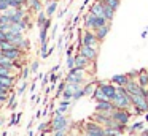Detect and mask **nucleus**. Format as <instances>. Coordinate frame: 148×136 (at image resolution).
<instances>
[{
  "label": "nucleus",
  "instance_id": "nucleus-1",
  "mask_svg": "<svg viewBox=\"0 0 148 136\" xmlns=\"http://www.w3.org/2000/svg\"><path fill=\"white\" fill-rule=\"evenodd\" d=\"M113 104L116 109H131L132 108V101H131V93L127 92V89L124 85H116V95L113 98Z\"/></svg>",
  "mask_w": 148,
  "mask_h": 136
},
{
  "label": "nucleus",
  "instance_id": "nucleus-2",
  "mask_svg": "<svg viewBox=\"0 0 148 136\" xmlns=\"http://www.w3.org/2000/svg\"><path fill=\"white\" fill-rule=\"evenodd\" d=\"M65 81L69 84H81L84 85L86 84V70L84 68H80V66H75V68L69 70L67 71V76H65Z\"/></svg>",
  "mask_w": 148,
  "mask_h": 136
},
{
  "label": "nucleus",
  "instance_id": "nucleus-3",
  "mask_svg": "<svg viewBox=\"0 0 148 136\" xmlns=\"http://www.w3.org/2000/svg\"><path fill=\"white\" fill-rule=\"evenodd\" d=\"M83 25H84V28H89V30H92V32H96L99 27H102V25H107L110 21H107L105 18H99V16H96V14H92V13H89L88 11V14L83 18Z\"/></svg>",
  "mask_w": 148,
  "mask_h": 136
},
{
  "label": "nucleus",
  "instance_id": "nucleus-4",
  "mask_svg": "<svg viewBox=\"0 0 148 136\" xmlns=\"http://www.w3.org/2000/svg\"><path fill=\"white\" fill-rule=\"evenodd\" d=\"M49 130L48 131H58V130H69L70 127V120L67 119L65 114H58V116H53V119L49 120Z\"/></svg>",
  "mask_w": 148,
  "mask_h": 136
},
{
  "label": "nucleus",
  "instance_id": "nucleus-5",
  "mask_svg": "<svg viewBox=\"0 0 148 136\" xmlns=\"http://www.w3.org/2000/svg\"><path fill=\"white\" fill-rule=\"evenodd\" d=\"M84 136H105V127L97 123L96 120L84 123Z\"/></svg>",
  "mask_w": 148,
  "mask_h": 136
},
{
  "label": "nucleus",
  "instance_id": "nucleus-6",
  "mask_svg": "<svg viewBox=\"0 0 148 136\" xmlns=\"http://www.w3.org/2000/svg\"><path fill=\"white\" fill-rule=\"evenodd\" d=\"M83 46H92V47H99L100 49V41L99 38L96 37V32L89 30V28H84L83 30Z\"/></svg>",
  "mask_w": 148,
  "mask_h": 136
},
{
  "label": "nucleus",
  "instance_id": "nucleus-7",
  "mask_svg": "<svg viewBox=\"0 0 148 136\" xmlns=\"http://www.w3.org/2000/svg\"><path fill=\"white\" fill-rule=\"evenodd\" d=\"M131 117H132V114L129 112L127 109H113L112 111V119L115 120V122H118V123H121V125H127L129 123V120H131Z\"/></svg>",
  "mask_w": 148,
  "mask_h": 136
},
{
  "label": "nucleus",
  "instance_id": "nucleus-8",
  "mask_svg": "<svg viewBox=\"0 0 148 136\" xmlns=\"http://www.w3.org/2000/svg\"><path fill=\"white\" fill-rule=\"evenodd\" d=\"M99 87L102 89V92L105 93V97L108 98L110 101L115 98L116 95V85L113 82H103V81H99Z\"/></svg>",
  "mask_w": 148,
  "mask_h": 136
},
{
  "label": "nucleus",
  "instance_id": "nucleus-9",
  "mask_svg": "<svg viewBox=\"0 0 148 136\" xmlns=\"http://www.w3.org/2000/svg\"><path fill=\"white\" fill-rule=\"evenodd\" d=\"M99 47H92V46H81L80 54H83L86 59H89L91 62H97V57H99Z\"/></svg>",
  "mask_w": 148,
  "mask_h": 136
},
{
  "label": "nucleus",
  "instance_id": "nucleus-10",
  "mask_svg": "<svg viewBox=\"0 0 148 136\" xmlns=\"http://www.w3.org/2000/svg\"><path fill=\"white\" fill-rule=\"evenodd\" d=\"M113 109H116L113 101L110 100H103V101H97L96 103V111L97 112H112Z\"/></svg>",
  "mask_w": 148,
  "mask_h": 136
},
{
  "label": "nucleus",
  "instance_id": "nucleus-11",
  "mask_svg": "<svg viewBox=\"0 0 148 136\" xmlns=\"http://www.w3.org/2000/svg\"><path fill=\"white\" fill-rule=\"evenodd\" d=\"M91 63H96V62H91L89 59H86V57H84L83 54H80V52L75 54V66H80V68L88 70Z\"/></svg>",
  "mask_w": 148,
  "mask_h": 136
},
{
  "label": "nucleus",
  "instance_id": "nucleus-12",
  "mask_svg": "<svg viewBox=\"0 0 148 136\" xmlns=\"http://www.w3.org/2000/svg\"><path fill=\"white\" fill-rule=\"evenodd\" d=\"M89 13L99 16V18H105V14H103V5H102V2H100V0H94L92 5L89 6Z\"/></svg>",
  "mask_w": 148,
  "mask_h": 136
},
{
  "label": "nucleus",
  "instance_id": "nucleus-13",
  "mask_svg": "<svg viewBox=\"0 0 148 136\" xmlns=\"http://www.w3.org/2000/svg\"><path fill=\"white\" fill-rule=\"evenodd\" d=\"M70 106H72V100H62L61 103H59V106L54 109L53 116H58V114H65V112H69Z\"/></svg>",
  "mask_w": 148,
  "mask_h": 136
},
{
  "label": "nucleus",
  "instance_id": "nucleus-14",
  "mask_svg": "<svg viewBox=\"0 0 148 136\" xmlns=\"http://www.w3.org/2000/svg\"><path fill=\"white\" fill-rule=\"evenodd\" d=\"M110 28H112V22H108L107 25H102V27H99V28L96 30V37L99 38L100 43L105 40V37L108 35V32H110Z\"/></svg>",
  "mask_w": 148,
  "mask_h": 136
},
{
  "label": "nucleus",
  "instance_id": "nucleus-15",
  "mask_svg": "<svg viewBox=\"0 0 148 136\" xmlns=\"http://www.w3.org/2000/svg\"><path fill=\"white\" fill-rule=\"evenodd\" d=\"M110 82H113L115 85H126L129 82V76L126 73L124 74H115L110 78Z\"/></svg>",
  "mask_w": 148,
  "mask_h": 136
},
{
  "label": "nucleus",
  "instance_id": "nucleus-16",
  "mask_svg": "<svg viewBox=\"0 0 148 136\" xmlns=\"http://www.w3.org/2000/svg\"><path fill=\"white\" fill-rule=\"evenodd\" d=\"M97 84H99V81H88L86 84L83 85V90H84V95L86 97H91V95L94 93V90H96V87H97Z\"/></svg>",
  "mask_w": 148,
  "mask_h": 136
},
{
  "label": "nucleus",
  "instance_id": "nucleus-17",
  "mask_svg": "<svg viewBox=\"0 0 148 136\" xmlns=\"http://www.w3.org/2000/svg\"><path fill=\"white\" fill-rule=\"evenodd\" d=\"M56 11H58V2H56V0H51V2H48V5H46V8H45L46 16H48V18H53Z\"/></svg>",
  "mask_w": 148,
  "mask_h": 136
},
{
  "label": "nucleus",
  "instance_id": "nucleus-18",
  "mask_svg": "<svg viewBox=\"0 0 148 136\" xmlns=\"http://www.w3.org/2000/svg\"><path fill=\"white\" fill-rule=\"evenodd\" d=\"M137 82L142 85V87L147 89L148 87V73H147V68H142L140 70V74L137 78Z\"/></svg>",
  "mask_w": 148,
  "mask_h": 136
},
{
  "label": "nucleus",
  "instance_id": "nucleus-19",
  "mask_svg": "<svg viewBox=\"0 0 148 136\" xmlns=\"http://www.w3.org/2000/svg\"><path fill=\"white\" fill-rule=\"evenodd\" d=\"M91 98H92V100L96 101V103H97V101H103V100H108V98L105 97V93H103V92H102V89L99 87V84H97V87H96V90H94V93L91 95Z\"/></svg>",
  "mask_w": 148,
  "mask_h": 136
},
{
  "label": "nucleus",
  "instance_id": "nucleus-20",
  "mask_svg": "<svg viewBox=\"0 0 148 136\" xmlns=\"http://www.w3.org/2000/svg\"><path fill=\"white\" fill-rule=\"evenodd\" d=\"M145 128V120H138V122H134L131 127H129V133L134 135L135 131H142Z\"/></svg>",
  "mask_w": 148,
  "mask_h": 136
},
{
  "label": "nucleus",
  "instance_id": "nucleus-21",
  "mask_svg": "<svg viewBox=\"0 0 148 136\" xmlns=\"http://www.w3.org/2000/svg\"><path fill=\"white\" fill-rule=\"evenodd\" d=\"M46 19H48V16H46V13L43 11H40L38 14H37V21H35V24H37V27L38 28H42L43 25H45V22H46Z\"/></svg>",
  "mask_w": 148,
  "mask_h": 136
},
{
  "label": "nucleus",
  "instance_id": "nucleus-22",
  "mask_svg": "<svg viewBox=\"0 0 148 136\" xmlns=\"http://www.w3.org/2000/svg\"><path fill=\"white\" fill-rule=\"evenodd\" d=\"M100 2L103 3V5L110 6V8H113L115 11H118L119 5H121V0H100Z\"/></svg>",
  "mask_w": 148,
  "mask_h": 136
},
{
  "label": "nucleus",
  "instance_id": "nucleus-23",
  "mask_svg": "<svg viewBox=\"0 0 148 136\" xmlns=\"http://www.w3.org/2000/svg\"><path fill=\"white\" fill-rule=\"evenodd\" d=\"M65 87H67V81L64 79V81H61V82L58 84V87H56V93H54V97H56V98L62 97V92L65 90Z\"/></svg>",
  "mask_w": 148,
  "mask_h": 136
},
{
  "label": "nucleus",
  "instance_id": "nucleus-24",
  "mask_svg": "<svg viewBox=\"0 0 148 136\" xmlns=\"http://www.w3.org/2000/svg\"><path fill=\"white\" fill-rule=\"evenodd\" d=\"M73 93H75V92L67 85V87H65V90L62 92V100H73Z\"/></svg>",
  "mask_w": 148,
  "mask_h": 136
},
{
  "label": "nucleus",
  "instance_id": "nucleus-25",
  "mask_svg": "<svg viewBox=\"0 0 148 136\" xmlns=\"http://www.w3.org/2000/svg\"><path fill=\"white\" fill-rule=\"evenodd\" d=\"M29 3H30V8L35 13L42 11V2H40V0H29Z\"/></svg>",
  "mask_w": 148,
  "mask_h": 136
},
{
  "label": "nucleus",
  "instance_id": "nucleus-26",
  "mask_svg": "<svg viewBox=\"0 0 148 136\" xmlns=\"http://www.w3.org/2000/svg\"><path fill=\"white\" fill-rule=\"evenodd\" d=\"M16 97H18V93H11L10 97H8V106H10V109H16Z\"/></svg>",
  "mask_w": 148,
  "mask_h": 136
},
{
  "label": "nucleus",
  "instance_id": "nucleus-27",
  "mask_svg": "<svg viewBox=\"0 0 148 136\" xmlns=\"http://www.w3.org/2000/svg\"><path fill=\"white\" fill-rule=\"evenodd\" d=\"M48 30L49 28H46V27L40 28V43H46L48 41Z\"/></svg>",
  "mask_w": 148,
  "mask_h": 136
},
{
  "label": "nucleus",
  "instance_id": "nucleus-28",
  "mask_svg": "<svg viewBox=\"0 0 148 136\" xmlns=\"http://www.w3.org/2000/svg\"><path fill=\"white\" fill-rule=\"evenodd\" d=\"M65 65H67V71L75 68V55H69L67 60H65Z\"/></svg>",
  "mask_w": 148,
  "mask_h": 136
},
{
  "label": "nucleus",
  "instance_id": "nucleus-29",
  "mask_svg": "<svg viewBox=\"0 0 148 136\" xmlns=\"http://www.w3.org/2000/svg\"><path fill=\"white\" fill-rule=\"evenodd\" d=\"M83 97H86V95H84V90H83V87H81L80 90H77L73 93V100H72V101H78L80 98H83Z\"/></svg>",
  "mask_w": 148,
  "mask_h": 136
},
{
  "label": "nucleus",
  "instance_id": "nucleus-30",
  "mask_svg": "<svg viewBox=\"0 0 148 136\" xmlns=\"http://www.w3.org/2000/svg\"><path fill=\"white\" fill-rule=\"evenodd\" d=\"M10 9V2L8 0H0V11H8Z\"/></svg>",
  "mask_w": 148,
  "mask_h": 136
},
{
  "label": "nucleus",
  "instance_id": "nucleus-31",
  "mask_svg": "<svg viewBox=\"0 0 148 136\" xmlns=\"http://www.w3.org/2000/svg\"><path fill=\"white\" fill-rule=\"evenodd\" d=\"M8 2H10V8H21V6L24 5L23 2H19V0H8Z\"/></svg>",
  "mask_w": 148,
  "mask_h": 136
},
{
  "label": "nucleus",
  "instance_id": "nucleus-32",
  "mask_svg": "<svg viewBox=\"0 0 148 136\" xmlns=\"http://www.w3.org/2000/svg\"><path fill=\"white\" fill-rule=\"evenodd\" d=\"M38 68H40V63H38V60H35V62H32V65H30V73H32V74H37Z\"/></svg>",
  "mask_w": 148,
  "mask_h": 136
},
{
  "label": "nucleus",
  "instance_id": "nucleus-33",
  "mask_svg": "<svg viewBox=\"0 0 148 136\" xmlns=\"http://www.w3.org/2000/svg\"><path fill=\"white\" fill-rule=\"evenodd\" d=\"M27 84H29L27 81H23V84L19 85V89H18V92H16V93H18V97H19V95H23L24 92H26V89H27Z\"/></svg>",
  "mask_w": 148,
  "mask_h": 136
},
{
  "label": "nucleus",
  "instance_id": "nucleus-34",
  "mask_svg": "<svg viewBox=\"0 0 148 136\" xmlns=\"http://www.w3.org/2000/svg\"><path fill=\"white\" fill-rule=\"evenodd\" d=\"M77 49V44H67V51H65V55H73V51Z\"/></svg>",
  "mask_w": 148,
  "mask_h": 136
},
{
  "label": "nucleus",
  "instance_id": "nucleus-35",
  "mask_svg": "<svg viewBox=\"0 0 148 136\" xmlns=\"http://www.w3.org/2000/svg\"><path fill=\"white\" fill-rule=\"evenodd\" d=\"M126 74L129 76V79H137V78H138V74H140V70H132V71L126 73Z\"/></svg>",
  "mask_w": 148,
  "mask_h": 136
},
{
  "label": "nucleus",
  "instance_id": "nucleus-36",
  "mask_svg": "<svg viewBox=\"0 0 148 136\" xmlns=\"http://www.w3.org/2000/svg\"><path fill=\"white\" fill-rule=\"evenodd\" d=\"M19 119H21V112L13 114V116H11V120H10V125H16V123L19 122Z\"/></svg>",
  "mask_w": 148,
  "mask_h": 136
},
{
  "label": "nucleus",
  "instance_id": "nucleus-37",
  "mask_svg": "<svg viewBox=\"0 0 148 136\" xmlns=\"http://www.w3.org/2000/svg\"><path fill=\"white\" fill-rule=\"evenodd\" d=\"M58 81H59L58 73H49V82H51V84H58Z\"/></svg>",
  "mask_w": 148,
  "mask_h": 136
},
{
  "label": "nucleus",
  "instance_id": "nucleus-38",
  "mask_svg": "<svg viewBox=\"0 0 148 136\" xmlns=\"http://www.w3.org/2000/svg\"><path fill=\"white\" fill-rule=\"evenodd\" d=\"M49 125H51L49 122H42V123L38 125V131H48V127H49Z\"/></svg>",
  "mask_w": 148,
  "mask_h": 136
},
{
  "label": "nucleus",
  "instance_id": "nucleus-39",
  "mask_svg": "<svg viewBox=\"0 0 148 136\" xmlns=\"http://www.w3.org/2000/svg\"><path fill=\"white\" fill-rule=\"evenodd\" d=\"M29 74H30V68H23V73H21V76H23V81H27V78H29Z\"/></svg>",
  "mask_w": 148,
  "mask_h": 136
},
{
  "label": "nucleus",
  "instance_id": "nucleus-40",
  "mask_svg": "<svg viewBox=\"0 0 148 136\" xmlns=\"http://www.w3.org/2000/svg\"><path fill=\"white\" fill-rule=\"evenodd\" d=\"M64 43H65V37H61L58 40V49L62 51V47H64Z\"/></svg>",
  "mask_w": 148,
  "mask_h": 136
},
{
  "label": "nucleus",
  "instance_id": "nucleus-41",
  "mask_svg": "<svg viewBox=\"0 0 148 136\" xmlns=\"http://www.w3.org/2000/svg\"><path fill=\"white\" fill-rule=\"evenodd\" d=\"M53 136H67V130H58V131H53Z\"/></svg>",
  "mask_w": 148,
  "mask_h": 136
},
{
  "label": "nucleus",
  "instance_id": "nucleus-42",
  "mask_svg": "<svg viewBox=\"0 0 148 136\" xmlns=\"http://www.w3.org/2000/svg\"><path fill=\"white\" fill-rule=\"evenodd\" d=\"M80 14H81V13H78V14H75V18L72 19V25H73V27L78 24V21H80Z\"/></svg>",
  "mask_w": 148,
  "mask_h": 136
},
{
  "label": "nucleus",
  "instance_id": "nucleus-43",
  "mask_svg": "<svg viewBox=\"0 0 148 136\" xmlns=\"http://www.w3.org/2000/svg\"><path fill=\"white\" fill-rule=\"evenodd\" d=\"M67 13H69V8H64L62 11H59V13H58V18H59V19L64 18V14H67Z\"/></svg>",
  "mask_w": 148,
  "mask_h": 136
},
{
  "label": "nucleus",
  "instance_id": "nucleus-44",
  "mask_svg": "<svg viewBox=\"0 0 148 136\" xmlns=\"http://www.w3.org/2000/svg\"><path fill=\"white\" fill-rule=\"evenodd\" d=\"M56 32H58V24H54V27H53V30H51V37L53 38L56 37Z\"/></svg>",
  "mask_w": 148,
  "mask_h": 136
},
{
  "label": "nucleus",
  "instance_id": "nucleus-45",
  "mask_svg": "<svg viewBox=\"0 0 148 136\" xmlns=\"http://www.w3.org/2000/svg\"><path fill=\"white\" fill-rule=\"evenodd\" d=\"M59 68H61L59 65H54V66L51 68V71H49V73H58V70H59Z\"/></svg>",
  "mask_w": 148,
  "mask_h": 136
},
{
  "label": "nucleus",
  "instance_id": "nucleus-46",
  "mask_svg": "<svg viewBox=\"0 0 148 136\" xmlns=\"http://www.w3.org/2000/svg\"><path fill=\"white\" fill-rule=\"evenodd\" d=\"M35 81H37V79H35ZM35 81H34V82H32V85H30V92H34V90L37 89V82H35Z\"/></svg>",
  "mask_w": 148,
  "mask_h": 136
},
{
  "label": "nucleus",
  "instance_id": "nucleus-47",
  "mask_svg": "<svg viewBox=\"0 0 148 136\" xmlns=\"http://www.w3.org/2000/svg\"><path fill=\"white\" fill-rule=\"evenodd\" d=\"M53 52H54V46H51V47H49V49H48V57L51 55Z\"/></svg>",
  "mask_w": 148,
  "mask_h": 136
},
{
  "label": "nucleus",
  "instance_id": "nucleus-48",
  "mask_svg": "<svg viewBox=\"0 0 148 136\" xmlns=\"http://www.w3.org/2000/svg\"><path fill=\"white\" fill-rule=\"evenodd\" d=\"M147 35H148V30H143V32H142V38H147Z\"/></svg>",
  "mask_w": 148,
  "mask_h": 136
},
{
  "label": "nucleus",
  "instance_id": "nucleus-49",
  "mask_svg": "<svg viewBox=\"0 0 148 136\" xmlns=\"http://www.w3.org/2000/svg\"><path fill=\"white\" fill-rule=\"evenodd\" d=\"M143 120H145V122H148V112L143 114Z\"/></svg>",
  "mask_w": 148,
  "mask_h": 136
},
{
  "label": "nucleus",
  "instance_id": "nucleus-50",
  "mask_svg": "<svg viewBox=\"0 0 148 136\" xmlns=\"http://www.w3.org/2000/svg\"><path fill=\"white\" fill-rule=\"evenodd\" d=\"M29 136H34V131H32L30 128H29Z\"/></svg>",
  "mask_w": 148,
  "mask_h": 136
},
{
  "label": "nucleus",
  "instance_id": "nucleus-51",
  "mask_svg": "<svg viewBox=\"0 0 148 136\" xmlns=\"http://www.w3.org/2000/svg\"><path fill=\"white\" fill-rule=\"evenodd\" d=\"M3 125V119H2V117H0V127Z\"/></svg>",
  "mask_w": 148,
  "mask_h": 136
},
{
  "label": "nucleus",
  "instance_id": "nucleus-52",
  "mask_svg": "<svg viewBox=\"0 0 148 136\" xmlns=\"http://www.w3.org/2000/svg\"><path fill=\"white\" fill-rule=\"evenodd\" d=\"M2 46H3V40H0V49H2Z\"/></svg>",
  "mask_w": 148,
  "mask_h": 136
},
{
  "label": "nucleus",
  "instance_id": "nucleus-53",
  "mask_svg": "<svg viewBox=\"0 0 148 136\" xmlns=\"http://www.w3.org/2000/svg\"><path fill=\"white\" fill-rule=\"evenodd\" d=\"M2 57H3V55H2V49H0V60H2Z\"/></svg>",
  "mask_w": 148,
  "mask_h": 136
},
{
  "label": "nucleus",
  "instance_id": "nucleus-54",
  "mask_svg": "<svg viewBox=\"0 0 148 136\" xmlns=\"http://www.w3.org/2000/svg\"><path fill=\"white\" fill-rule=\"evenodd\" d=\"M147 98H148V87H147Z\"/></svg>",
  "mask_w": 148,
  "mask_h": 136
},
{
  "label": "nucleus",
  "instance_id": "nucleus-55",
  "mask_svg": "<svg viewBox=\"0 0 148 136\" xmlns=\"http://www.w3.org/2000/svg\"><path fill=\"white\" fill-rule=\"evenodd\" d=\"M147 73H148V68H147Z\"/></svg>",
  "mask_w": 148,
  "mask_h": 136
},
{
  "label": "nucleus",
  "instance_id": "nucleus-56",
  "mask_svg": "<svg viewBox=\"0 0 148 136\" xmlns=\"http://www.w3.org/2000/svg\"><path fill=\"white\" fill-rule=\"evenodd\" d=\"M83 136H84V135H83Z\"/></svg>",
  "mask_w": 148,
  "mask_h": 136
}]
</instances>
